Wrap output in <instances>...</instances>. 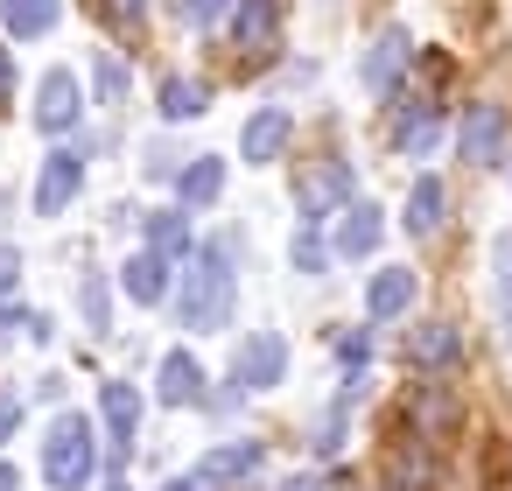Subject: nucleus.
<instances>
[{"label":"nucleus","instance_id":"nucleus-1","mask_svg":"<svg viewBox=\"0 0 512 491\" xmlns=\"http://www.w3.org/2000/svg\"><path fill=\"white\" fill-rule=\"evenodd\" d=\"M232 316V246H204L197 253V274L183 281V330H225Z\"/></svg>","mask_w":512,"mask_h":491},{"label":"nucleus","instance_id":"nucleus-2","mask_svg":"<svg viewBox=\"0 0 512 491\" xmlns=\"http://www.w3.org/2000/svg\"><path fill=\"white\" fill-rule=\"evenodd\" d=\"M92 421L85 414H57L50 421V435H43V477H50V491H85V477H92Z\"/></svg>","mask_w":512,"mask_h":491},{"label":"nucleus","instance_id":"nucleus-3","mask_svg":"<svg viewBox=\"0 0 512 491\" xmlns=\"http://www.w3.org/2000/svg\"><path fill=\"white\" fill-rule=\"evenodd\" d=\"M379 491H435V449H428V435H400L393 449H386V463H379Z\"/></svg>","mask_w":512,"mask_h":491},{"label":"nucleus","instance_id":"nucleus-4","mask_svg":"<svg viewBox=\"0 0 512 491\" xmlns=\"http://www.w3.org/2000/svg\"><path fill=\"white\" fill-rule=\"evenodd\" d=\"M281 372H288V344H281L274 330H253V337L239 344L232 386H239V393H260V386H281Z\"/></svg>","mask_w":512,"mask_h":491},{"label":"nucleus","instance_id":"nucleus-5","mask_svg":"<svg viewBox=\"0 0 512 491\" xmlns=\"http://www.w3.org/2000/svg\"><path fill=\"white\" fill-rule=\"evenodd\" d=\"M78 120H85V106H78V78H71V71H50L43 92H36V127H43V134H71Z\"/></svg>","mask_w":512,"mask_h":491},{"label":"nucleus","instance_id":"nucleus-6","mask_svg":"<svg viewBox=\"0 0 512 491\" xmlns=\"http://www.w3.org/2000/svg\"><path fill=\"white\" fill-rule=\"evenodd\" d=\"M99 414H106V449H113V463H127V449H134V421H141V393L127 386V379H113V386H99Z\"/></svg>","mask_w":512,"mask_h":491},{"label":"nucleus","instance_id":"nucleus-7","mask_svg":"<svg viewBox=\"0 0 512 491\" xmlns=\"http://www.w3.org/2000/svg\"><path fill=\"white\" fill-rule=\"evenodd\" d=\"M260 463H267V449H260V442H225V449H211V456L197 463V491H225V484L253 477Z\"/></svg>","mask_w":512,"mask_h":491},{"label":"nucleus","instance_id":"nucleus-8","mask_svg":"<svg viewBox=\"0 0 512 491\" xmlns=\"http://www.w3.org/2000/svg\"><path fill=\"white\" fill-rule=\"evenodd\" d=\"M456 148H463V162H498V148H505V106H470L463 127H456Z\"/></svg>","mask_w":512,"mask_h":491},{"label":"nucleus","instance_id":"nucleus-9","mask_svg":"<svg viewBox=\"0 0 512 491\" xmlns=\"http://www.w3.org/2000/svg\"><path fill=\"white\" fill-rule=\"evenodd\" d=\"M407 358L428 365V372H449V365L463 358V330L442 323V316H435V323H414V330H407Z\"/></svg>","mask_w":512,"mask_h":491},{"label":"nucleus","instance_id":"nucleus-10","mask_svg":"<svg viewBox=\"0 0 512 491\" xmlns=\"http://www.w3.org/2000/svg\"><path fill=\"white\" fill-rule=\"evenodd\" d=\"M78 183H85V155H50V162H43V176H36V211H43V218H57V211L78 197Z\"/></svg>","mask_w":512,"mask_h":491},{"label":"nucleus","instance_id":"nucleus-11","mask_svg":"<svg viewBox=\"0 0 512 491\" xmlns=\"http://www.w3.org/2000/svg\"><path fill=\"white\" fill-rule=\"evenodd\" d=\"M337 204H351V162H330V169L302 176V218H323Z\"/></svg>","mask_w":512,"mask_h":491},{"label":"nucleus","instance_id":"nucleus-12","mask_svg":"<svg viewBox=\"0 0 512 491\" xmlns=\"http://www.w3.org/2000/svg\"><path fill=\"white\" fill-rule=\"evenodd\" d=\"M155 393H162L169 407H197V400H204V372H197V358H190V351H169L162 372H155Z\"/></svg>","mask_w":512,"mask_h":491},{"label":"nucleus","instance_id":"nucleus-13","mask_svg":"<svg viewBox=\"0 0 512 491\" xmlns=\"http://www.w3.org/2000/svg\"><path fill=\"white\" fill-rule=\"evenodd\" d=\"M288 134H295V127H288V113H281V106H267V113H253V120H246V141H239V148H246V162H274V155L288 148Z\"/></svg>","mask_w":512,"mask_h":491},{"label":"nucleus","instance_id":"nucleus-14","mask_svg":"<svg viewBox=\"0 0 512 491\" xmlns=\"http://www.w3.org/2000/svg\"><path fill=\"white\" fill-rule=\"evenodd\" d=\"M379 204H344V225H337V253L344 260H365L372 246H379Z\"/></svg>","mask_w":512,"mask_h":491},{"label":"nucleus","instance_id":"nucleus-15","mask_svg":"<svg viewBox=\"0 0 512 491\" xmlns=\"http://www.w3.org/2000/svg\"><path fill=\"white\" fill-rule=\"evenodd\" d=\"M407 302H414V274L407 267H379L372 288H365V309L386 323V316H407Z\"/></svg>","mask_w":512,"mask_h":491},{"label":"nucleus","instance_id":"nucleus-16","mask_svg":"<svg viewBox=\"0 0 512 491\" xmlns=\"http://www.w3.org/2000/svg\"><path fill=\"white\" fill-rule=\"evenodd\" d=\"M120 281H127V295H134V302H148V309H155V302L169 295V260H162V253H134V260L120 267Z\"/></svg>","mask_w":512,"mask_h":491},{"label":"nucleus","instance_id":"nucleus-17","mask_svg":"<svg viewBox=\"0 0 512 491\" xmlns=\"http://www.w3.org/2000/svg\"><path fill=\"white\" fill-rule=\"evenodd\" d=\"M407 50H414V43H407V29H386V36L372 43V57H365V85H372V92H386V85L400 78Z\"/></svg>","mask_w":512,"mask_h":491},{"label":"nucleus","instance_id":"nucleus-18","mask_svg":"<svg viewBox=\"0 0 512 491\" xmlns=\"http://www.w3.org/2000/svg\"><path fill=\"white\" fill-rule=\"evenodd\" d=\"M491 309H498V330L512 344V232L491 239Z\"/></svg>","mask_w":512,"mask_h":491},{"label":"nucleus","instance_id":"nucleus-19","mask_svg":"<svg viewBox=\"0 0 512 491\" xmlns=\"http://www.w3.org/2000/svg\"><path fill=\"white\" fill-rule=\"evenodd\" d=\"M274 22H281V0H239V22H232L239 50H260L274 36Z\"/></svg>","mask_w":512,"mask_h":491},{"label":"nucleus","instance_id":"nucleus-20","mask_svg":"<svg viewBox=\"0 0 512 491\" xmlns=\"http://www.w3.org/2000/svg\"><path fill=\"white\" fill-rule=\"evenodd\" d=\"M0 15H8L15 36H43V29H57L64 0H0Z\"/></svg>","mask_w":512,"mask_h":491},{"label":"nucleus","instance_id":"nucleus-21","mask_svg":"<svg viewBox=\"0 0 512 491\" xmlns=\"http://www.w3.org/2000/svg\"><path fill=\"white\" fill-rule=\"evenodd\" d=\"M442 204H449V197H442V183H435V176H421V183L407 190V232H421V239H428V232L442 225Z\"/></svg>","mask_w":512,"mask_h":491},{"label":"nucleus","instance_id":"nucleus-22","mask_svg":"<svg viewBox=\"0 0 512 491\" xmlns=\"http://www.w3.org/2000/svg\"><path fill=\"white\" fill-rule=\"evenodd\" d=\"M218 190H225V162L218 155H197L183 169V204H218Z\"/></svg>","mask_w":512,"mask_h":491},{"label":"nucleus","instance_id":"nucleus-23","mask_svg":"<svg viewBox=\"0 0 512 491\" xmlns=\"http://www.w3.org/2000/svg\"><path fill=\"white\" fill-rule=\"evenodd\" d=\"M204 106H211V85H197V78H169L162 85V113L169 120H197Z\"/></svg>","mask_w":512,"mask_h":491},{"label":"nucleus","instance_id":"nucleus-24","mask_svg":"<svg viewBox=\"0 0 512 491\" xmlns=\"http://www.w3.org/2000/svg\"><path fill=\"white\" fill-rule=\"evenodd\" d=\"M190 246V225H183V211H162V218H148V253H183Z\"/></svg>","mask_w":512,"mask_h":491},{"label":"nucleus","instance_id":"nucleus-25","mask_svg":"<svg viewBox=\"0 0 512 491\" xmlns=\"http://www.w3.org/2000/svg\"><path fill=\"white\" fill-rule=\"evenodd\" d=\"M393 141H400L407 155H421V148L435 141V106H414V113H400V127H393Z\"/></svg>","mask_w":512,"mask_h":491},{"label":"nucleus","instance_id":"nucleus-26","mask_svg":"<svg viewBox=\"0 0 512 491\" xmlns=\"http://www.w3.org/2000/svg\"><path fill=\"white\" fill-rule=\"evenodd\" d=\"M414 421L421 428H456V400L442 386H428V393H414Z\"/></svg>","mask_w":512,"mask_h":491},{"label":"nucleus","instance_id":"nucleus-27","mask_svg":"<svg viewBox=\"0 0 512 491\" xmlns=\"http://www.w3.org/2000/svg\"><path fill=\"white\" fill-rule=\"evenodd\" d=\"M92 15H99L106 29H134V22H141V0H92Z\"/></svg>","mask_w":512,"mask_h":491},{"label":"nucleus","instance_id":"nucleus-28","mask_svg":"<svg viewBox=\"0 0 512 491\" xmlns=\"http://www.w3.org/2000/svg\"><path fill=\"white\" fill-rule=\"evenodd\" d=\"M225 8H232V0H176V15H183V22H197V29H204V22H218Z\"/></svg>","mask_w":512,"mask_h":491},{"label":"nucleus","instance_id":"nucleus-29","mask_svg":"<svg viewBox=\"0 0 512 491\" xmlns=\"http://www.w3.org/2000/svg\"><path fill=\"white\" fill-rule=\"evenodd\" d=\"M120 92H127V71H120L113 57H99V99H106V106H120Z\"/></svg>","mask_w":512,"mask_h":491},{"label":"nucleus","instance_id":"nucleus-30","mask_svg":"<svg viewBox=\"0 0 512 491\" xmlns=\"http://www.w3.org/2000/svg\"><path fill=\"white\" fill-rule=\"evenodd\" d=\"M15 330H36V337H50V323H43V316H29V309H0V337H15Z\"/></svg>","mask_w":512,"mask_h":491},{"label":"nucleus","instance_id":"nucleus-31","mask_svg":"<svg viewBox=\"0 0 512 491\" xmlns=\"http://www.w3.org/2000/svg\"><path fill=\"white\" fill-rule=\"evenodd\" d=\"M295 267H302V274H316V267H323V239H316V232H302V239H295Z\"/></svg>","mask_w":512,"mask_h":491},{"label":"nucleus","instance_id":"nucleus-32","mask_svg":"<svg viewBox=\"0 0 512 491\" xmlns=\"http://www.w3.org/2000/svg\"><path fill=\"white\" fill-rule=\"evenodd\" d=\"M106 281H85V316H92V330H106Z\"/></svg>","mask_w":512,"mask_h":491},{"label":"nucleus","instance_id":"nucleus-33","mask_svg":"<svg viewBox=\"0 0 512 491\" xmlns=\"http://www.w3.org/2000/svg\"><path fill=\"white\" fill-rule=\"evenodd\" d=\"M15 281H22V253L0 246V295H15Z\"/></svg>","mask_w":512,"mask_h":491},{"label":"nucleus","instance_id":"nucleus-34","mask_svg":"<svg viewBox=\"0 0 512 491\" xmlns=\"http://www.w3.org/2000/svg\"><path fill=\"white\" fill-rule=\"evenodd\" d=\"M15 421H22V400H15V393H0V442L15 435Z\"/></svg>","mask_w":512,"mask_h":491},{"label":"nucleus","instance_id":"nucleus-35","mask_svg":"<svg viewBox=\"0 0 512 491\" xmlns=\"http://www.w3.org/2000/svg\"><path fill=\"white\" fill-rule=\"evenodd\" d=\"M337 351H344V365H351V372H358V365H365V337H358V330H351V337H344V344H337Z\"/></svg>","mask_w":512,"mask_h":491},{"label":"nucleus","instance_id":"nucleus-36","mask_svg":"<svg viewBox=\"0 0 512 491\" xmlns=\"http://www.w3.org/2000/svg\"><path fill=\"white\" fill-rule=\"evenodd\" d=\"M281 491H323V484H316V477H288Z\"/></svg>","mask_w":512,"mask_h":491},{"label":"nucleus","instance_id":"nucleus-37","mask_svg":"<svg viewBox=\"0 0 512 491\" xmlns=\"http://www.w3.org/2000/svg\"><path fill=\"white\" fill-rule=\"evenodd\" d=\"M8 78H15V64H8V50H0V99H8Z\"/></svg>","mask_w":512,"mask_h":491},{"label":"nucleus","instance_id":"nucleus-38","mask_svg":"<svg viewBox=\"0 0 512 491\" xmlns=\"http://www.w3.org/2000/svg\"><path fill=\"white\" fill-rule=\"evenodd\" d=\"M0 491H22V477H15L8 463H0Z\"/></svg>","mask_w":512,"mask_h":491},{"label":"nucleus","instance_id":"nucleus-39","mask_svg":"<svg viewBox=\"0 0 512 491\" xmlns=\"http://www.w3.org/2000/svg\"><path fill=\"white\" fill-rule=\"evenodd\" d=\"M162 491H197V477H176V484H162Z\"/></svg>","mask_w":512,"mask_h":491},{"label":"nucleus","instance_id":"nucleus-40","mask_svg":"<svg viewBox=\"0 0 512 491\" xmlns=\"http://www.w3.org/2000/svg\"><path fill=\"white\" fill-rule=\"evenodd\" d=\"M106 491H127V484H106Z\"/></svg>","mask_w":512,"mask_h":491}]
</instances>
